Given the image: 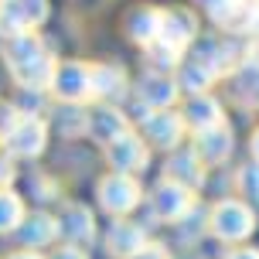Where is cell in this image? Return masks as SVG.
<instances>
[{"label":"cell","mask_w":259,"mask_h":259,"mask_svg":"<svg viewBox=\"0 0 259 259\" xmlns=\"http://www.w3.org/2000/svg\"><path fill=\"white\" fill-rule=\"evenodd\" d=\"M7 62H11L14 75L24 89H52V78L58 72L52 52L41 45L31 31L27 34H17V38H7Z\"/></svg>","instance_id":"cell-1"},{"label":"cell","mask_w":259,"mask_h":259,"mask_svg":"<svg viewBox=\"0 0 259 259\" xmlns=\"http://www.w3.org/2000/svg\"><path fill=\"white\" fill-rule=\"evenodd\" d=\"M45 14L48 0H0V34L4 38L27 34L38 21H45Z\"/></svg>","instance_id":"cell-2"},{"label":"cell","mask_w":259,"mask_h":259,"mask_svg":"<svg viewBox=\"0 0 259 259\" xmlns=\"http://www.w3.org/2000/svg\"><path fill=\"white\" fill-rule=\"evenodd\" d=\"M52 89L62 103L82 106L85 99H92V65H82V62L58 65V72L52 78Z\"/></svg>","instance_id":"cell-3"},{"label":"cell","mask_w":259,"mask_h":259,"mask_svg":"<svg viewBox=\"0 0 259 259\" xmlns=\"http://www.w3.org/2000/svg\"><path fill=\"white\" fill-rule=\"evenodd\" d=\"M208 17L222 27H246L252 31L259 21V0H201Z\"/></svg>","instance_id":"cell-4"},{"label":"cell","mask_w":259,"mask_h":259,"mask_svg":"<svg viewBox=\"0 0 259 259\" xmlns=\"http://www.w3.org/2000/svg\"><path fill=\"white\" fill-rule=\"evenodd\" d=\"M252 225H256V219H252V211H249L242 201H222V205L211 211V229H215V235L225 239V242L246 239V235L252 232Z\"/></svg>","instance_id":"cell-5"},{"label":"cell","mask_w":259,"mask_h":259,"mask_svg":"<svg viewBox=\"0 0 259 259\" xmlns=\"http://www.w3.org/2000/svg\"><path fill=\"white\" fill-rule=\"evenodd\" d=\"M137 99H140L150 113L167 109V106L178 99V78L170 75V72H157V68H150V72L137 82Z\"/></svg>","instance_id":"cell-6"},{"label":"cell","mask_w":259,"mask_h":259,"mask_svg":"<svg viewBox=\"0 0 259 259\" xmlns=\"http://www.w3.org/2000/svg\"><path fill=\"white\" fill-rule=\"evenodd\" d=\"M194 208V194L191 188H184L178 181H160L154 188V211L160 215L164 222H181L188 211Z\"/></svg>","instance_id":"cell-7"},{"label":"cell","mask_w":259,"mask_h":259,"mask_svg":"<svg viewBox=\"0 0 259 259\" xmlns=\"http://www.w3.org/2000/svg\"><path fill=\"white\" fill-rule=\"evenodd\" d=\"M99 201H103L106 211H113V215H126L137 208L140 201V184L133 181L130 174H113V178H106L99 184Z\"/></svg>","instance_id":"cell-8"},{"label":"cell","mask_w":259,"mask_h":259,"mask_svg":"<svg viewBox=\"0 0 259 259\" xmlns=\"http://www.w3.org/2000/svg\"><path fill=\"white\" fill-rule=\"evenodd\" d=\"M45 137H48V130H45L41 119L21 116V123L4 137V143H7V154H11V157H34V154H41Z\"/></svg>","instance_id":"cell-9"},{"label":"cell","mask_w":259,"mask_h":259,"mask_svg":"<svg viewBox=\"0 0 259 259\" xmlns=\"http://www.w3.org/2000/svg\"><path fill=\"white\" fill-rule=\"evenodd\" d=\"M109 164L116 167V174H133V170L147 167V143L137 133H123L119 140L109 143Z\"/></svg>","instance_id":"cell-10"},{"label":"cell","mask_w":259,"mask_h":259,"mask_svg":"<svg viewBox=\"0 0 259 259\" xmlns=\"http://www.w3.org/2000/svg\"><path fill=\"white\" fill-rule=\"evenodd\" d=\"M147 140L154 143V147H164V150H174L184 137V119L178 113H170V109H157L147 116Z\"/></svg>","instance_id":"cell-11"},{"label":"cell","mask_w":259,"mask_h":259,"mask_svg":"<svg viewBox=\"0 0 259 259\" xmlns=\"http://www.w3.org/2000/svg\"><path fill=\"white\" fill-rule=\"evenodd\" d=\"M194 17L188 11H167L164 17H160V34H157V41L160 45H167L170 52H178L181 55L188 45H191L194 38Z\"/></svg>","instance_id":"cell-12"},{"label":"cell","mask_w":259,"mask_h":259,"mask_svg":"<svg viewBox=\"0 0 259 259\" xmlns=\"http://www.w3.org/2000/svg\"><path fill=\"white\" fill-rule=\"evenodd\" d=\"M89 133H92L99 143H106V147H109V143L119 140L123 133H130V123H126V116L119 113L116 106L99 103V106L89 113Z\"/></svg>","instance_id":"cell-13"},{"label":"cell","mask_w":259,"mask_h":259,"mask_svg":"<svg viewBox=\"0 0 259 259\" xmlns=\"http://www.w3.org/2000/svg\"><path fill=\"white\" fill-rule=\"evenodd\" d=\"M167 178L184 184V188H198V184L205 181V160L194 154V150H178L167 160Z\"/></svg>","instance_id":"cell-14"},{"label":"cell","mask_w":259,"mask_h":259,"mask_svg":"<svg viewBox=\"0 0 259 259\" xmlns=\"http://www.w3.org/2000/svg\"><path fill=\"white\" fill-rule=\"evenodd\" d=\"M181 119H184V126H191L194 133H205V130L222 126V106L211 96H194Z\"/></svg>","instance_id":"cell-15"},{"label":"cell","mask_w":259,"mask_h":259,"mask_svg":"<svg viewBox=\"0 0 259 259\" xmlns=\"http://www.w3.org/2000/svg\"><path fill=\"white\" fill-rule=\"evenodd\" d=\"M106 246H109V252H116V256L133 259L147 246V235H143V229L133 225V222H116V225L109 229V235H106Z\"/></svg>","instance_id":"cell-16"},{"label":"cell","mask_w":259,"mask_h":259,"mask_svg":"<svg viewBox=\"0 0 259 259\" xmlns=\"http://www.w3.org/2000/svg\"><path fill=\"white\" fill-rule=\"evenodd\" d=\"M17 235H21V242H24L27 249H41V246H48V242H55V235H58V222H55L52 215L38 211V215H27V219L21 222Z\"/></svg>","instance_id":"cell-17"},{"label":"cell","mask_w":259,"mask_h":259,"mask_svg":"<svg viewBox=\"0 0 259 259\" xmlns=\"http://www.w3.org/2000/svg\"><path fill=\"white\" fill-rule=\"evenodd\" d=\"M194 154L201 157L205 164H222L225 157L232 154V133H229V126L222 123V126H215V130L198 133V150H194Z\"/></svg>","instance_id":"cell-18"},{"label":"cell","mask_w":259,"mask_h":259,"mask_svg":"<svg viewBox=\"0 0 259 259\" xmlns=\"http://www.w3.org/2000/svg\"><path fill=\"white\" fill-rule=\"evenodd\" d=\"M232 92L242 106H259V58H246L235 68Z\"/></svg>","instance_id":"cell-19"},{"label":"cell","mask_w":259,"mask_h":259,"mask_svg":"<svg viewBox=\"0 0 259 259\" xmlns=\"http://www.w3.org/2000/svg\"><path fill=\"white\" fill-rule=\"evenodd\" d=\"M58 232H65L68 242H89L96 225H92V211L85 205H68L65 208L62 222H58Z\"/></svg>","instance_id":"cell-20"},{"label":"cell","mask_w":259,"mask_h":259,"mask_svg":"<svg viewBox=\"0 0 259 259\" xmlns=\"http://www.w3.org/2000/svg\"><path fill=\"white\" fill-rule=\"evenodd\" d=\"M160 11H150V7H140V11H133V17L126 21V31L133 41H140L143 48H150L160 34Z\"/></svg>","instance_id":"cell-21"},{"label":"cell","mask_w":259,"mask_h":259,"mask_svg":"<svg viewBox=\"0 0 259 259\" xmlns=\"http://www.w3.org/2000/svg\"><path fill=\"white\" fill-rule=\"evenodd\" d=\"M123 89H126L123 72L109 65H92V99H116Z\"/></svg>","instance_id":"cell-22"},{"label":"cell","mask_w":259,"mask_h":259,"mask_svg":"<svg viewBox=\"0 0 259 259\" xmlns=\"http://www.w3.org/2000/svg\"><path fill=\"white\" fill-rule=\"evenodd\" d=\"M21 222H24V205H21V198L7 188H0V232H14V229H21Z\"/></svg>","instance_id":"cell-23"},{"label":"cell","mask_w":259,"mask_h":259,"mask_svg":"<svg viewBox=\"0 0 259 259\" xmlns=\"http://www.w3.org/2000/svg\"><path fill=\"white\" fill-rule=\"evenodd\" d=\"M58 130H62L65 137H75V133H85L89 130V113L82 109V106H75V103H65L62 109H58Z\"/></svg>","instance_id":"cell-24"},{"label":"cell","mask_w":259,"mask_h":259,"mask_svg":"<svg viewBox=\"0 0 259 259\" xmlns=\"http://www.w3.org/2000/svg\"><path fill=\"white\" fill-rule=\"evenodd\" d=\"M242 191H246L252 201H259V164L242 170Z\"/></svg>","instance_id":"cell-25"},{"label":"cell","mask_w":259,"mask_h":259,"mask_svg":"<svg viewBox=\"0 0 259 259\" xmlns=\"http://www.w3.org/2000/svg\"><path fill=\"white\" fill-rule=\"evenodd\" d=\"M133 259H170V256H167V252H164L160 246H150V242H147V246H143Z\"/></svg>","instance_id":"cell-26"},{"label":"cell","mask_w":259,"mask_h":259,"mask_svg":"<svg viewBox=\"0 0 259 259\" xmlns=\"http://www.w3.org/2000/svg\"><path fill=\"white\" fill-rule=\"evenodd\" d=\"M11 178H14V170H11V154H7V157L0 154V188L11 181Z\"/></svg>","instance_id":"cell-27"},{"label":"cell","mask_w":259,"mask_h":259,"mask_svg":"<svg viewBox=\"0 0 259 259\" xmlns=\"http://www.w3.org/2000/svg\"><path fill=\"white\" fill-rule=\"evenodd\" d=\"M55 259H85V252L75 249V246H68V249H62V252H55Z\"/></svg>","instance_id":"cell-28"},{"label":"cell","mask_w":259,"mask_h":259,"mask_svg":"<svg viewBox=\"0 0 259 259\" xmlns=\"http://www.w3.org/2000/svg\"><path fill=\"white\" fill-rule=\"evenodd\" d=\"M232 259H259L256 249H239V252H232Z\"/></svg>","instance_id":"cell-29"},{"label":"cell","mask_w":259,"mask_h":259,"mask_svg":"<svg viewBox=\"0 0 259 259\" xmlns=\"http://www.w3.org/2000/svg\"><path fill=\"white\" fill-rule=\"evenodd\" d=\"M11 259H41L38 252H17V256H11Z\"/></svg>","instance_id":"cell-30"},{"label":"cell","mask_w":259,"mask_h":259,"mask_svg":"<svg viewBox=\"0 0 259 259\" xmlns=\"http://www.w3.org/2000/svg\"><path fill=\"white\" fill-rule=\"evenodd\" d=\"M252 154H256V160H259V133L252 137Z\"/></svg>","instance_id":"cell-31"},{"label":"cell","mask_w":259,"mask_h":259,"mask_svg":"<svg viewBox=\"0 0 259 259\" xmlns=\"http://www.w3.org/2000/svg\"><path fill=\"white\" fill-rule=\"evenodd\" d=\"M252 34H256V45H259V21H256V27H252Z\"/></svg>","instance_id":"cell-32"}]
</instances>
